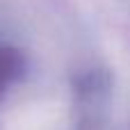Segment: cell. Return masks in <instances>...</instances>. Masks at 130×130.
Segmentation results:
<instances>
[{
    "label": "cell",
    "mask_w": 130,
    "mask_h": 130,
    "mask_svg": "<svg viewBox=\"0 0 130 130\" xmlns=\"http://www.w3.org/2000/svg\"><path fill=\"white\" fill-rule=\"evenodd\" d=\"M23 71V59L14 48L0 46V98L7 91V87L21 75Z\"/></svg>",
    "instance_id": "1"
}]
</instances>
